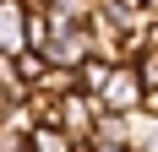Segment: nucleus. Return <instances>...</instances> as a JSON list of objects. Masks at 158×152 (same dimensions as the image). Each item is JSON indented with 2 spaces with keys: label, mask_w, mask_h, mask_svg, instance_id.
Returning <instances> with one entry per match:
<instances>
[{
  "label": "nucleus",
  "mask_w": 158,
  "mask_h": 152,
  "mask_svg": "<svg viewBox=\"0 0 158 152\" xmlns=\"http://www.w3.org/2000/svg\"><path fill=\"white\" fill-rule=\"evenodd\" d=\"M98 103L109 109V114H142L147 109V82H142V65H114L109 87Z\"/></svg>",
  "instance_id": "2"
},
{
  "label": "nucleus",
  "mask_w": 158,
  "mask_h": 152,
  "mask_svg": "<svg viewBox=\"0 0 158 152\" xmlns=\"http://www.w3.org/2000/svg\"><path fill=\"white\" fill-rule=\"evenodd\" d=\"M49 60H55V65H71V71H82V65L93 60V33H87V27H55Z\"/></svg>",
  "instance_id": "4"
},
{
  "label": "nucleus",
  "mask_w": 158,
  "mask_h": 152,
  "mask_svg": "<svg viewBox=\"0 0 158 152\" xmlns=\"http://www.w3.org/2000/svg\"><path fill=\"white\" fill-rule=\"evenodd\" d=\"M27 141H33V152H82L77 141H71V136L60 130V125H38V130H33Z\"/></svg>",
  "instance_id": "6"
},
{
  "label": "nucleus",
  "mask_w": 158,
  "mask_h": 152,
  "mask_svg": "<svg viewBox=\"0 0 158 152\" xmlns=\"http://www.w3.org/2000/svg\"><path fill=\"white\" fill-rule=\"evenodd\" d=\"M98 120H104V103H98L93 92H65V98H60V114H55V125H60L77 147H93V141H98Z\"/></svg>",
  "instance_id": "1"
},
{
  "label": "nucleus",
  "mask_w": 158,
  "mask_h": 152,
  "mask_svg": "<svg viewBox=\"0 0 158 152\" xmlns=\"http://www.w3.org/2000/svg\"><path fill=\"white\" fill-rule=\"evenodd\" d=\"M27 6L22 0H0V60H22L27 54Z\"/></svg>",
  "instance_id": "3"
},
{
  "label": "nucleus",
  "mask_w": 158,
  "mask_h": 152,
  "mask_svg": "<svg viewBox=\"0 0 158 152\" xmlns=\"http://www.w3.org/2000/svg\"><path fill=\"white\" fill-rule=\"evenodd\" d=\"M82 152H131V147H114V141H93V147H82Z\"/></svg>",
  "instance_id": "8"
},
{
  "label": "nucleus",
  "mask_w": 158,
  "mask_h": 152,
  "mask_svg": "<svg viewBox=\"0 0 158 152\" xmlns=\"http://www.w3.org/2000/svg\"><path fill=\"white\" fill-rule=\"evenodd\" d=\"M109 76H114V65H109V60H87V65H82V92H93V98H104V87H109Z\"/></svg>",
  "instance_id": "7"
},
{
  "label": "nucleus",
  "mask_w": 158,
  "mask_h": 152,
  "mask_svg": "<svg viewBox=\"0 0 158 152\" xmlns=\"http://www.w3.org/2000/svg\"><path fill=\"white\" fill-rule=\"evenodd\" d=\"M33 87L22 82V71H16L11 60H0V103H27Z\"/></svg>",
  "instance_id": "5"
}]
</instances>
